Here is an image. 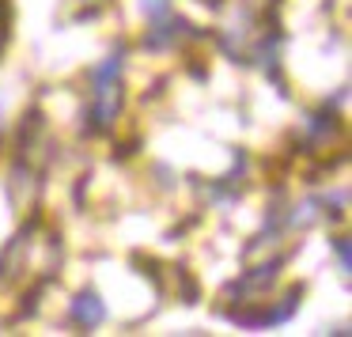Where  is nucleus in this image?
<instances>
[{
	"label": "nucleus",
	"mask_w": 352,
	"mask_h": 337,
	"mask_svg": "<svg viewBox=\"0 0 352 337\" xmlns=\"http://www.w3.org/2000/svg\"><path fill=\"white\" fill-rule=\"evenodd\" d=\"M102 318V307H99V299L87 292V296H80L76 299V322H87V326H95V322Z\"/></svg>",
	"instance_id": "obj_2"
},
{
	"label": "nucleus",
	"mask_w": 352,
	"mask_h": 337,
	"mask_svg": "<svg viewBox=\"0 0 352 337\" xmlns=\"http://www.w3.org/2000/svg\"><path fill=\"white\" fill-rule=\"evenodd\" d=\"M122 61L110 57L107 65L95 69V80H91V118L95 125H110L118 118V107H122V76H118Z\"/></svg>",
	"instance_id": "obj_1"
}]
</instances>
